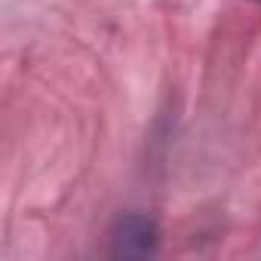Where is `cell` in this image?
<instances>
[{"label":"cell","instance_id":"1","mask_svg":"<svg viewBox=\"0 0 261 261\" xmlns=\"http://www.w3.org/2000/svg\"><path fill=\"white\" fill-rule=\"evenodd\" d=\"M160 246V230L148 215H126L111 230V252L123 258H145Z\"/></svg>","mask_w":261,"mask_h":261}]
</instances>
